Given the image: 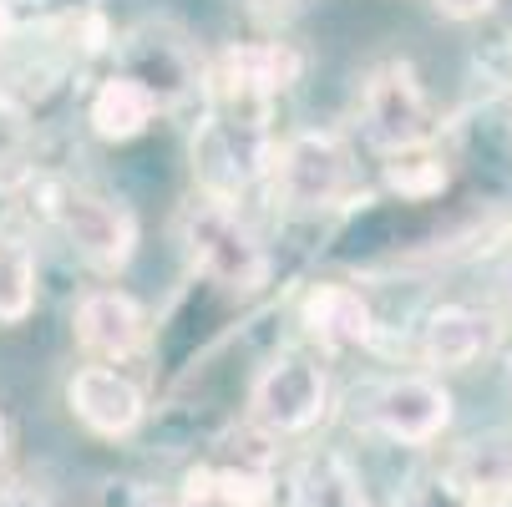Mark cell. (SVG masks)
Returning <instances> with one entry per match:
<instances>
[{
	"instance_id": "cell-18",
	"label": "cell",
	"mask_w": 512,
	"mask_h": 507,
	"mask_svg": "<svg viewBox=\"0 0 512 507\" xmlns=\"http://www.w3.org/2000/svg\"><path fill=\"white\" fill-rule=\"evenodd\" d=\"M396 507H482V502H477L447 467H431V472L411 477V487L401 492Z\"/></svg>"
},
{
	"instance_id": "cell-13",
	"label": "cell",
	"mask_w": 512,
	"mask_h": 507,
	"mask_svg": "<svg viewBox=\"0 0 512 507\" xmlns=\"http://www.w3.org/2000/svg\"><path fill=\"white\" fill-rule=\"evenodd\" d=\"M158 97L142 87L137 77H127V71H112V77L92 92V107H87V122L102 142H132L153 127L158 117Z\"/></svg>"
},
{
	"instance_id": "cell-15",
	"label": "cell",
	"mask_w": 512,
	"mask_h": 507,
	"mask_svg": "<svg viewBox=\"0 0 512 507\" xmlns=\"http://www.w3.org/2000/svg\"><path fill=\"white\" fill-rule=\"evenodd\" d=\"M36 310V244L0 224V325H21Z\"/></svg>"
},
{
	"instance_id": "cell-17",
	"label": "cell",
	"mask_w": 512,
	"mask_h": 507,
	"mask_svg": "<svg viewBox=\"0 0 512 507\" xmlns=\"http://www.w3.org/2000/svg\"><path fill=\"white\" fill-rule=\"evenodd\" d=\"M386 188L401 198H436L447 188V158L431 142L396 148V153H386Z\"/></svg>"
},
{
	"instance_id": "cell-1",
	"label": "cell",
	"mask_w": 512,
	"mask_h": 507,
	"mask_svg": "<svg viewBox=\"0 0 512 507\" xmlns=\"http://www.w3.org/2000/svg\"><path fill=\"white\" fill-rule=\"evenodd\" d=\"M183 234V254L198 274H208L213 284L254 295L269 284V254L259 244V234L239 219V208L229 198H193L178 219Z\"/></svg>"
},
{
	"instance_id": "cell-6",
	"label": "cell",
	"mask_w": 512,
	"mask_h": 507,
	"mask_svg": "<svg viewBox=\"0 0 512 507\" xmlns=\"http://www.w3.org/2000/svg\"><path fill=\"white\" fill-rule=\"evenodd\" d=\"M360 122H365L371 148H381V153L416 148V142H431V132H436L426 87L416 82V71L406 61L381 66L376 77L365 82V92H360Z\"/></svg>"
},
{
	"instance_id": "cell-20",
	"label": "cell",
	"mask_w": 512,
	"mask_h": 507,
	"mask_svg": "<svg viewBox=\"0 0 512 507\" xmlns=\"http://www.w3.org/2000/svg\"><path fill=\"white\" fill-rule=\"evenodd\" d=\"M431 6L442 11L447 21H482V16H492L497 0H431Z\"/></svg>"
},
{
	"instance_id": "cell-3",
	"label": "cell",
	"mask_w": 512,
	"mask_h": 507,
	"mask_svg": "<svg viewBox=\"0 0 512 507\" xmlns=\"http://www.w3.org/2000/svg\"><path fill=\"white\" fill-rule=\"evenodd\" d=\"M269 183L274 198L295 213H325L340 208L355 188V158L335 132H295L269 153Z\"/></svg>"
},
{
	"instance_id": "cell-19",
	"label": "cell",
	"mask_w": 512,
	"mask_h": 507,
	"mask_svg": "<svg viewBox=\"0 0 512 507\" xmlns=\"http://www.w3.org/2000/svg\"><path fill=\"white\" fill-rule=\"evenodd\" d=\"M305 507H371V502H365V492L345 462H320V472L305 487Z\"/></svg>"
},
{
	"instance_id": "cell-25",
	"label": "cell",
	"mask_w": 512,
	"mask_h": 507,
	"mask_svg": "<svg viewBox=\"0 0 512 507\" xmlns=\"http://www.w3.org/2000/svg\"><path fill=\"white\" fill-rule=\"evenodd\" d=\"M142 507H178V502H163V497H148V502H142Z\"/></svg>"
},
{
	"instance_id": "cell-24",
	"label": "cell",
	"mask_w": 512,
	"mask_h": 507,
	"mask_svg": "<svg viewBox=\"0 0 512 507\" xmlns=\"http://www.w3.org/2000/svg\"><path fill=\"white\" fill-rule=\"evenodd\" d=\"M487 507H512V487H507V492H497V497H487Z\"/></svg>"
},
{
	"instance_id": "cell-12",
	"label": "cell",
	"mask_w": 512,
	"mask_h": 507,
	"mask_svg": "<svg viewBox=\"0 0 512 507\" xmlns=\"http://www.w3.org/2000/svg\"><path fill=\"white\" fill-rule=\"evenodd\" d=\"M300 320L330 350H355L376 340V310L355 284H315L300 305Z\"/></svg>"
},
{
	"instance_id": "cell-14",
	"label": "cell",
	"mask_w": 512,
	"mask_h": 507,
	"mask_svg": "<svg viewBox=\"0 0 512 507\" xmlns=\"http://www.w3.org/2000/svg\"><path fill=\"white\" fill-rule=\"evenodd\" d=\"M442 467H447L477 502L507 492V487H512V426H487V431H477V437L457 442Z\"/></svg>"
},
{
	"instance_id": "cell-16",
	"label": "cell",
	"mask_w": 512,
	"mask_h": 507,
	"mask_svg": "<svg viewBox=\"0 0 512 507\" xmlns=\"http://www.w3.org/2000/svg\"><path fill=\"white\" fill-rule=\"evenodd\" d=\"M178 507H269V487H264V477H249V472L203 467L183 482Z\"/></svg>"
},
{
	"instance_id": "cell-27",
	"label": "cell",
	"mask_w": 512,
	"mask_h": 507,
	"mask_svg": "<svg viewBox=\"0 0 512 507\" xmlns=\"http://www.w3.org/2000/svg\"><path fill=\"white\" fill-rule=\"evenodd\" d=\"M507 386H512V360H507Z\"/></svg>"
},
{
	"instance_id": "cell-4",
	"label": "cell",
	"mask_w": 512,
	"mask_h": 507,
	"mask_svg": "<svg viewBox=\"0 0 512 507\" xmlns=\"http://www.w3.org/2000/svg\"><path fill=\"white\" fill-rule=\"evenodd\" d=\"M46 219L51 229L77 249L92 269H127V259L137 254V219L117 203V198H102L92 188H77V183H51L46 188Z\"/></svg>"
},
{
	"instance_id": "cell-22",
	"label": "cell",
	"mask_w": 512,
	"mask_h": 507,
	"mask_svg": "<svg viewBox=\"0 0 512 507\" xmlns=\"http://www.w3.org/2000/svg\"><path fill=\"white\" fill-rule=\"evenodd\" d=\"M295 6H300V0H244V11H254V16H284Z\"/></svg>"
},
{
	"instance_id": "cell-10",
	"label": "cell",
	"mask_w": 512,
	"mask_h": 507,
	"mask_svg": "<svg viewBox=\"0 0 512 507\" xmlns=\"http://www.w3.org/2000/svg\"><path fill=\"white\" fill-rule=\"evenodd\" d=\"M66 406L102 442L132 437V431L142 426V411H148L142 406L137 381L122 366H102V360H92V366H82L77 376L66 381Z\"/></svg>"
},
{
	"instance_id": "cell-23",
	"label": "cell",
	"mask_w": 512,
	"mask_h": 507,
	"mask_svg": "<svg viewBox=\"0 0 512 507\" xmlns=\"http://www.w3.org/2000/svg\"><path fill=\"white\" fill-rule=\"evenodd\" d=\"M11 36H16V11H11V0H0V46Z\"/></svg>"
},
{
	"instance_id": "cell-21",
	"label": "cell",
	"mask_w": 512,
	"mask_h": 507,
	"mask_svg": "<svg viewBox=\"0 0 512 507\" xmlns=\"http://www.w3.org/2000/svg\"><path fill=\"white\" fill-rule=\"evenodd\" d=\"M0 507H51V502H46V492L16 482V487H0Z\"/></svg>"
},
{
	"instance_id": "cell-26",
	"label": "cell",
	"mask_w": 512,
	"mask_h": 507,
	"mask_svg": "<svg viewBox=\"0 0 512 507\" xmlns=\"http://www.w3.org/2000/svg\"><path fill=\"white\" fill-rule=\"evenodd\" d=\"M0 457H6V416H0Z\"/></svg>"
},
{
	"instance_id": "cell-2",
	"label": "cell",
	"mask_w": 512,
	"mask_h": 507,
	"mask_svg": "<svg viewBox=\"0 0 512 507\" xmlns=\"http://www.w3.org/2000/svg\"><path fill=\"white\" fill-rule=\"evenodd\" d=\"M269 112H249V107H224L213 102V117L203 122V132L193 137V168L208 198H239L254 178H264L269 168Z\"/></svg>"
},
{
	"instance_id": "cell-5",
	"label": "cell",
	"mask_w": 512,
	"mask_h": 507,
	"mask_svg": "<svg viewBox=\"0 0 512 507\" xmlns=\"http://www.w3.org/2000/svg\"><path fill=\"white\" fill-rule=\"evenodd\" d=\"M325 401H330L325 371L315 366L310 355L284 350V355L269 360L264 376L254 381L249 416H254V426L269 431V437H300V431H310L325 416Z\"/></svg>"
},
{
	"instance_id": "cell-11",
	"label": "cell",
	"mask_w": 512,
	"mask_h": 507,
	"mask_svg": "<svg viewBox=\"0 0 512 507\" xmlns=\"http://www.w3.org/2000/svg\"><path fill=\"white\" fill-rule=\"evenodd\" d=\"M502 345V315L487 305H442L421 325V360L431 371H467Z\"/></svg>"
},
{
	"instance_id": "cell-8",
	"label": "cell",
	"mask_w": 512,
	"mask_h": 507,
	"mask_svg": "<svg viewBox=\"0 0 512 507\" xmlns=\"http://www.w3.org/2000/svg\"><path fill=\"white\" fill-rule=\"evenodd\" d=\"M300 61L274 41H249V46H229L208 71V102L224 107H249V112H269L274 97L295 82Z\"/></svg>"
},
{
	"instance_id": "cell-7",
	"label": "cell",
	"mask_w": 512,
	"mask_h": 507,
	"mask_svg": "<svg viewBox=\"0 0 512 507\" xmlns=\"http://www.w3.org/2000/svg\"><path fill=\"white\" fill-rule=\"evenodd\" d=\"M371 426L401 447H431L452 426V391L436 376H391L371 396Z\"/></svg>"
},
{
	"instance_id": "cell-28",
	"label": "cell",
	"mask_w": 512,
	"mask_h": 507,
	"mask_svg": "<svg viewBox=\"0 0 512 507\" xmlns=\"http://www.w3.org/2000/svg\"><path fill=\"white\" fill-rule=\"evenodd\" d=\"M507 295H512V274H507Z\"/></svg>"
},
{
	"instance_id": "cell-9",
	"label": "cell",
	"mask_w": 512,
	"mask_h": 507,
	"mask_svg": "<svg viewBox=\"0 0 512 507\" xmlns=\"http://www.w3.org/2000/svg\"><path fill=\"white\" fill-rule=\"evenodd\" d=\"M71 330H77V345L102 360V366H122V360L148 350V310H142L127 289H87L77 300V315H71Z\"/></svg>"
}]
</instances>
